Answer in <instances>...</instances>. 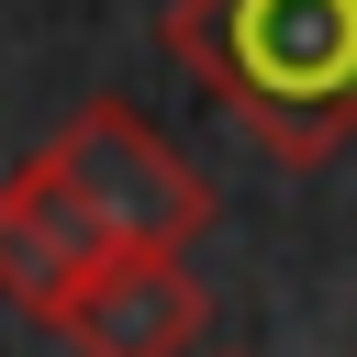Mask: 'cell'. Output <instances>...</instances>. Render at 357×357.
I'll return each mask as SVG.
<instances>
[{
	"label": "cell",
	"mask_w": 357,
	"mask_h": 357,
	"mask_svg": "<svg viewBox=\"0 0 357 357\" xmlns=\"http://www.w3.org/2000/svg\"><path fill=\"white\" fill-rule=\"evenodd\" d=\"M33 156H45V178L89 212V234H100L112 257H134V245H201V223H212L201 167H190L145 112H123V100L67 112Z\"/></svg>",
	"instance_id": "cell-2"
},
{
	"label": "cell",
	"mask_w": 357,
	"mask_h": 357,
	"mask_svg": "<svg viewBox=\"0 0 357 357\" xmlns=\"http://www.w3.org/2000/svg\"><path fill=\"white\" fill-rule=\"evenodd\" d=\"M212 324L201 279H190V245H134V257H100V279L67 301V346L78 357H190Z\"/></svg>",
	"instance_id": "cell-3"
},
{
	"label": "cell",
	"mask_w": 357,
	"mask_h": 357,
	"mask_svg": "<svg viewBox=\"0 0 357 357\" xmlns=\"http://www.w3.org/2000/svg\"><path fill=\"white\" fill-rule=\"evenodd\" d=\"M100 234H89V212L45 178V156H22L11 178H0V301L11 312H33V324H67V301L100 279Z\"/></svg>",
	"instance_id": "cell-4"
},
{
	"label": "cell",
	"mask_w": 357,
	"mask_h": 357,
	"mask_svg": "<svg viewBox=\"0 0 357 357\" xmlns=\"http://www.w3.org/2000/svg\"><path fill=\"white\" fill-rule=\"evenodd\" d=\"M167 56L279 167L357 145V0H167Z\"/></svg>",
	"instance_id": "cell-1"
}]
</instances>
